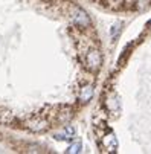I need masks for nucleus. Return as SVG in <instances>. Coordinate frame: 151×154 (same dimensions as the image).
<instances>
[{"instance_id": "1", "label": "nucleus", "mask_w": 151, "mask_h": 154, "mask_svg": "<svg viewBox=\"0 0 151 154\" xmlns=\"http://www.w3.org/2000/svg\"><path fill=\"white\" fill-rule=\"evenodd\" d=\"M101 55H99V52L98 51H92V52H89V55H87V63L90 64V67L92 69H99V66H101Z\"/></svg>"}, {"instance_id": "2", "label": "nucleus", "mask_w": 151, "mask_h": 154, "mask_svg": "<svg viewBox=\"0 0 151 154\" xmlns=\"http://www.w3.org/2000/svg\"><path fill=\"white\" fill-rule=\"evenodd\" d=\"M28 128L31 131H45L48 128V124L45 121H41V119H34V121H29L28 122Z\"/></svg>"}, {"instance_id": "3", "label": "nucleus", "mask_w": 151, "mask_h": 154, "mask_svg": "<svg viewBox=\"0 0 151 154\" xmlns=\"http://www.w3.org/2000/svg\"><path fill=\"white\" fill-rule=\"evenodd\" d=\"M73 18L78 21V25H81V26H87V25H89V17H87V14H85L84 11H81L79 8L75 9Z\"/></svg>"}, {"instance_id": "4", "label": "nucleus", "mask_w": 151, "mask_h": 154, "mask_svg": "<svg viewBox=\"0 0 151 154\" xmlns=\"http://www.w3.org/2000/svg\"><path fill=\"white\" fill-rule=\"evenodd\" d=\"M93 96V87L92 85H84L81 89V93H79V99L81 102H87L90 101V98Z\"/></svg>"}, {"instance_id": "5", "label": "nucleus", "mask_w": 151, "mask_h": 154, "mask_svg": "<svg viewBox=\"0 0 151 154\" xmlns=\"http://www.w3.org/2000/svg\"><path fill=\"white\" fill-rule=\"evenodd\" d=\"M12 122V116L8 112H0V124H11Z\"/></svg>"}, {"instance_id": "6", "label": "nucleus", "mask_w": 151, "mask_h": 154, "mask_svg": "<svg viewBox=\"0 0 151 154\" xmlns=\"http://www.w3.org/2000/svg\"><path fill=\"white\" fill-rule=\"evenodd\" d=\"M79 149H81V143L76 142V143H73V145L67 149V152H79Z\"/></svg>"}]
</instances>
